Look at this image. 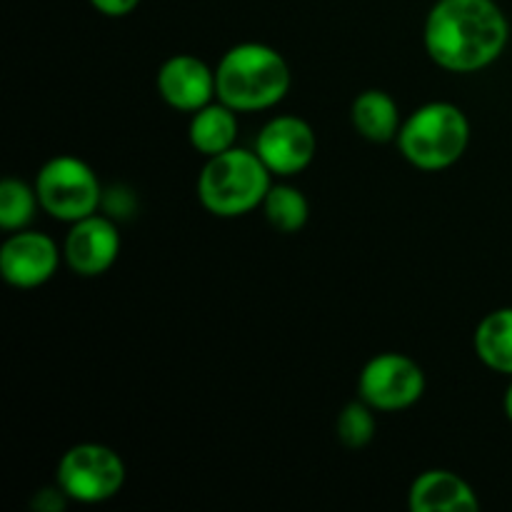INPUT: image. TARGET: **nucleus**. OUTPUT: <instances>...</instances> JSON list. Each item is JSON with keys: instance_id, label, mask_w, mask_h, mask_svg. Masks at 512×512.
Instances as JSON below:
<instances>
[{"instance_id": "nucleus-3", "label": "nucleus", "mask_w": 512, "mask_h": 512, "mask_svg": "<svg viewBox=\"0 0 512 512\" xmlns=\"http://www.w3.org/2000/svg\"><path fill=\"white\" fill-rule=\"evenodd\" d=\"M270 170L255 150L230 148L208 158L198 178V198L218 218H240L260 208L270 190Z\"/></svg>"}, {"instance_id": "nucleus-9", "label": "nucleus", "mask_w": 512, "mask_h": 512, "mask_svg": "<svg viewBox=\"0 0 512 512\" xmlns=\"http://www.w3.org/2000/svg\"><path fill=\"white\" fill-rule=\"evenodd\" d=\"M60 250L55 240L35 230H15L0 248V273L13 288H40L55 275Z\"/></svg>"}, {"instance_id": "nucleus-4", "label": "nucleus", "mask_w": 512, "mask_h": 512, "mask_svg": "<svg viewBox=\"0 0 512 512\" xmlns=\"http://www.w3.org/2000/svg\"><path fill=\"white\" fill-rule=\"evenodd\" d=\"M398 148L410 165L428 173L450 168L470 143L468 115L453 103H425L400 125Z\"/></svg>"}, {"instance_id": "nucleus-2", "label": "nucleus", "mask_w": 512, "mask_h": 512, "mask_svg": "<svg viewBox=\"0 0 512 512\" xmlns=\"http://www.w3.org/2000/svg\"><path fill=\"white\" fill-rule=\"evenodd\" d=\"M215 90L235 113L273 108L290 90L288 60L265 43L233 45L215 68Z\"/></svg>"}, {"instance_id": "nucleus-17", "label": "nucleus", "mask_w": 512, "mask_h": 512, "mask_svg": "<svg viewBox=\"0 0 512 512\" xmlns=\"http://www.w3.org/2000/svg\"><path fill=\"white\" fill-rule=\"evenodd\" d=\"M38 205V190L18 178H5L0 183V228L8 233L25 230Z\"/></svg>"}, {"instance_id": "nucleus-16", "label": "nucleus", "mask_w": 512, "mask_h": 512, "mask_svg": "<svg viewBox=\"0 0 512 512\" xmlns=\"http://www.w3.org/2000/svg\"><path fill=\"white\" fill-rule=\"evenodd\" d=\"M260 208H263L265 220L278 233H298V230L305 228L310 218L308 198L298 188H293V185H270Z\"/></svg>"}, {"instance_id": "nucleus-13", "label": "nucleus", "mask_w": 512, "mask_h": 512, "mask_svg": "<svg viewBox=\"0 0 512 512\" xmlns=\"http://www.w3.org/2000/svg\"><path fill=\"white\" fill-rule=\"evenodd\" d=\"M190 145L205 158L225 153L235 148L238 138V113L225 103H208L205 108L195 110L188 128Z\"/></svg>"}, {"instance_id": "nucleus-19", "label": "nucleus", "mask_w": 512, "mask_h": 512, "mask_svg": "<svg viewBox=\"0 0 512 512\" xmlns=\"http://www.w3.org/2000/svg\"><path fill=\"white\" fill-rule=\"evenodd\" d=\"M65 498H68V495L63 493L60 485H55V488H43L38 490V495H35L33 508L40 512H60L65 508Z\"/></svg>"}, {"instance_id": "nucleus-11", "label": "nucleus", "mask_w": 512, "mask_h": 512, "mask_svg": "<svg viewBox=\"0 0 512 512\" xmlns=\"http://www.w3.org/2000/svg\"><path fill=\"white\" fill-rule=\"evenodd\" d=\"M158 93L165 103L180 113H195L218 98L215 70L188 53L173 55L158 70Z\"/></svg>"}, {"instance_id": "nucleus-7", "label": "nucleus", "mask_w": 512, "mask_h": 512, "mask_svg": "<svg viewBox=\"0 0 512 512\" xmlns=\"http://www.w3.org/2000/svg\"><path fill=\"white\" fill-rule=\"evenodd\" d=\"M425 373L403 353H380L365 363L358 380L360 400L380 413H400L423 398Z\"/></svg>"}, {"instance_id": "nucleus-18", "label": "nucleus", "mask_w": 512, "mask_h": 512, "mask_svg": "<svg viewBox=\"0 0 512 512\" xmlns=\"http://www.w3.org/2000/svg\"><path fill=\"white\" fill-rule=\"evenodd\" d=\"M375 410L370 408L365 400L358 403H348L338 415L335 423V433L338 440L350 450H360L375 438Z\"/></svg>"}, {"instance_id": "nucleus-5", "label": "nucleus", "mask_w": 512, "mask_h": 512, "mask_svg": "<svg viewBox=\"0 0 512 512\" xmlns=\"http://www.w3.org/2000/svg\"><path fill=\"white\" fill-rule=\"evenodd\" d=\"M40 208L60 223H78L98 213L103 188L88 163L73 155L50 158L35 178Z\"/></svg>"}, {"instance_id": "nucleus-1", "label": "nucleus", "mask_w": 512, "mask_h": 512, "mask_svg": "<svg viewBox=\"0 0 512 512\" xmlns=\"http://www.w3.org/2000/svg\"><path fill=\"white\" fill-rule=\"evenodd\" d=\"M425 50L450 73H478L505 53L510 23L495 0H438L425 18Z\"/></svg>"}, {"instance_id": "nucleus-6", "label": "nucleus", "mask_w": 512, "mask_h": 512, "mask_svg": "<svg viewBox=\"0 0 512 512\" xmlns=\"http://www.w3.org/2000/svg\"><path fill=\"white\" fill-rule=\"evenodd\" d=\"M55 480L68 500L85 505L105 503L123 490L125 463L108 445L80 443L60 458Z\"/></svg>"}, {"instance_id": "nucleus-10", "label": "nucleus", "mask_w": 512, "mask_h": 512, "mask_svg": "<svg viewBox=\"0 0 512 512\" xmlns=\"http://www.w3.org/2000/svg\"><path fill=\"white\" fill-rule=\"evenodd\" d=\"M118 255L120 233L113 220L93 213L78 223H70L68 238L63 245V258L75 275L98 278L113 268Z\"/></svg>"}, {"instance_id": "nucleus-14", "label": "nucleus", "mask_w": 512, "mask_h": 512, "mask_svg": "<svg viewBox=\"0 0 512 512\" xmlns=\"http://www.w3.org/2000/svg\"><path fill=\"white\" fill-rule=\"evenodd\" d=\"M350 118H353V128L373 143H388V140L398 138L400 125H403L398 103L390 98V93L378 88L363 90L353 100Z\"/></svg>"}, {"instance_id": "nucleus-12", "label": "nucleus", "mask_w": 512, "mask_h": 512, "mask_svg": "<svg viewBox=\"0 0 512 512\" xmlns=\"http://www.w3.org/2000/svg\"><path fill=\"white\" fill-rule=\"evenodd\" d=\"M413 512H475L480 500L468 480L450 470H428L410 485L408 495Z\"/></svg>"}, {"instance_id": "nucleus-21", "label": "nucleus", "mask_w": 512, "mask_h": 512, "mask_svg": "<svg viewBox=\"0 0 512 512\" xmlns=\"http://www.w3.org/2000/svg\"><path fill=\"white\" fill-rule=\"evenodd\" d=\"M503 408H505V415H508V420L512 423V380L508 385V390H505V398H503Z\"/></svg>"}, {"instance_id": "nucleus-20", "label": "nucleus", "mask_w": 512, "mask_h": 512, "mask_svg": "<svg viewBox=\"0 0 512 512\" xmlns=\"http://www.w3.org/2000/svg\"><path fill=\"white\" fill-rule=\"evenodd\" d=\"M140 0H90L98 13L108 15V18H123V15H130L135 8H138Z\"/></svg>"}, {"instance_id": "nucleus-15", "label": "nucleus", "mask_w": 512, "mask_h": 512, "mask_svg": "<svg viewBox=\"0 0 512 512\" xmlns=\"http://www.w3.org/2000/svg\"><path fill=\"white\" fill-rule=\"evenodd\" d=\"M473 343L483 365L512 378V308L485 315L475 328Z\"/></svg>"}, {"instance_id": "nucleus-8", "label": "nucleus", "mask_w": 512, "mask_h": 512, "mask_svg": "<svg viewBox=\"0 0 512 512\" xmlns=\"http://www.w3.org/2000/svg\"><path fill=\"white\" fill-rule=\"evenodd\" d=\"M318 138L308 120L298 115H278L268 120L255 140V153L260 155L268 170L280 178L298 175L313 163Z\"/></svg>"}]
</instances>
